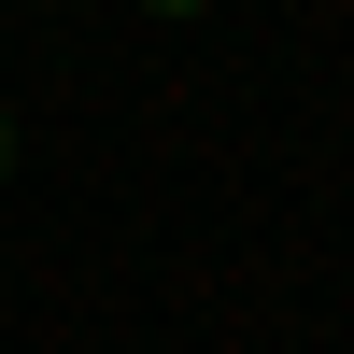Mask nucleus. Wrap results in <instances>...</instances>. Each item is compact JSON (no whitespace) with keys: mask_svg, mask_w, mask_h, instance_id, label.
Segmentation results:
<instances>
[{"mask_svg":"<svg viewBox=\"0 0 354 354\" xmlns=\"http://www.w3.org/2000/svg\"><path fill=\"white\" fill-rule=\"evenodd\" d=\"M0 156H15V113H0Z\"/></svg>","mask_w":354,"mask_h":354,"instance_id":"f03ea898","label":"nucleus"},{"mask_svg":"<svg viewBox=\"0 0 354 354\" xmlns=\"http://www.w3.org/2000/svg\"><path fill=\"white\" fill-rule=\"evenodd\" d=\"M142 15H213V0H142Z\"/></svg>","mask_w":354,"mask_h":354,"instance_id":"f257e3e1","label":"nucleus"}]
</instances>
